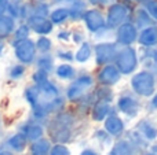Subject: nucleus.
<instances>
[{
    "instance_id": "obj_1",
    "label": "nucleus",
    "mask_w": 157,
    "mask_h": 155,
    "mask_svg": "<svg viewBox=\"0 0 157 155\" xmlns=\"http://www.w3.org/2000/svg\"><path fill=\"white\" fill-rule=\"evenodd\" d=\"M26 98L32 104L36 117H44L47 113L54 111L62 104V100L58 98V89L48 81L29 88L26 91Z\"/></svg>"
},
{
    "instance_id": "obj_2",
    "label": "nucleus",
    "mask_w": 157,
    "mask_h": 155,
    "mask_svg": "<svg viewBox=\"0 0 157 155\" xmlns=\"http://www.w3.org/2000/svg\"><path fill=\"white\" fill-rule=\"evenodd\" d=\"M132 89L141 96H150L155 92V77L149 71H141L131 80Z\"/></svg>"
},
{
    "instance_id": "obj_3",
    "label": "nucleus",
    "mask_w": 157,
    "mask_h": 155,
    "mask_svg": "<svg viewBox=\"0 0 157 155\" xmlns=\"http://www.w3.org/2000/svg\"><path fill=\"white\" fill-rule=\"evenodd\" d=\"M72 117L68 114H62L55 118V121L51 125V136L54 140L62 143L66 142L71 136V125H72Z\"/></svg>"
},
{
    "instance_id": "obj_4",
    "label": "nucleus",
    "mask_w": 157,
    "mask_h": 155,
    "mask_svg": "<svg viewBox=\"0 0 157 155\" xmlns=\"http://www.w3.org/2000/svg\"><path fill=\"white\" fill-rule=\"evenodd\" d=\"M136 54L132 48H124L116 58V67L119 69L120 73L130 74L135 70L136 67Z\"/></svg>"
},
{
    "instance_id": "obj_5",
    "label": "nucleus",
    "mask_w": 157,
    "mask_h": 155,
    "mask_svg": "<svg viewBox=\"0 0 157 155\" xmlns=\"http://www.w3.org/2000/svg\"><path fill=\"white\" fill-rule=\"evenodd\" d=\"M92 85V78L90 76H83L77 78L68 89V98L71 100H77L86 93V91Z\"/></svg>"
},
{
    "instance_id": "obj_6",
    "label": "nucleus",
    "mask_w": 157,
    "mask_h": 155,
    "mask_svg": "<svg viewBox=\"0 0 157 155\" xmlns=\"http://www.w3.org/2000/svg\"><path fill=\"white\" fill-rule=\"evenodd\" d=\"M15 54L21 62L29 63L35 58V44L30 40H22L15 43Z\"/></svg>"
},
{
    "instance_id": "obj_7",
    "label": "nucleus",
    "mask_w": 157,
    "mask_h": 155,
    "mask_svg": "<svg viewBox=\"0 0 157 155\" xmlns=\"http://www.w3.org/2000/svg\"><path fill=\"white\" fill-rule=\"evenodd\" d=\"M128 14V10L125 5L123 4H114L110 7L109 10V14H108V26L109 27H114L117 25H120L124 18L127 16Z\"/></svg>"
},
{
    "instance_id": "obj_8",
    "label": "nucleus",
    "mask_w": 157,
    "mask_h": 155,
    "mask_svg": "<svg viewBox=\"0 0 157 155\" xmlns=\"http://www.w3.org/2000/svg\"><path fill=\"white\" fill-rule=\"evenodd\" d=\"M120 80V71L116 66H105L98 73V81L103 85H113Z\"/></svg>"
},
{
    "instance_id": "obj_9",
    "label": "nucleus",
    "mask_w": 157,
    "mask_h": 155,
    "mask_svg": "<svg viewBox=\"0 0 157 155\" xmlns=\"http://www.w3.org/2000/svg\"><path fill=\"white\" fill-rule=\"evenodd\" d=\"M95 54H97V62L99 65L110 62L112 59H114V55H116V47L114 44H99L95 48Z\"/></svg>"
},
{
    "instance_id": "obj_10",
    "label": "nucleus",
    "mask_w": 157,
    "mask_h": 155,
    "mask_svg": "<svg viewBox=\"0 0 157 155\" xmlns=\"http://www.w3.org/2000/svg\"><path fill=\"white\" fill-rule=\"evenodd\" d=\"M136 38V30L135 26L131 23H124L120 26L119 32H117V40L121 44H131L132 41H135Z\"/></svg>"
},
{
    "instance_id": "obj_11",
    "label": "nucleus",
    "mask_w": 157,
    "mask_h": 155,
    "mask_svg": "<svg viewBox=\"0 0 157 155\" xmlns=\"http://www.w3.org/2000/svg\"><path fill=\"white\" fill-rule=\"evenodd\" d=\"M105 129L112 136H120L124 131V124L117 115H109L105 121Z\"/></svg>"
},
{
    "instance_id": "obj_12",
    "label": "nucleus",
    "mask_w": 157,
    "mask_h": 155,
    "mask_svg": "<svg viewBox=\"0 0 157 155\" xmlns=\"http://www.w3.org/2000/svg\"><path fill=\"white\" fill-rule=\"evenodd\" d=\"M119 109L121 110L124 114L134 117V115L138 113V103H136L135 99H132L131 96H121L119 99Z\"/></svg>"
},
{
    "instance_id": "obj_13",
    "label": "nucleus",
    "mask_w": 157,
    "mask_h": 155,
    "mask_svg": "<svg viewBox=\"0 0 157 155\" xmlns=\"http://www.w3.org/2000/svg\"><path fill=\"white\" fill-rule=\"evenodd\" d=\"M84 18H86V23L88 26V29L92 30V32H97L98 29H101L103 26V16L98 10L88 11Z\"/></svg>"
},
{
    "instance_id": "obj_14",
    "label": "nucleus",
    "mask_w": 157,
    "mask_h": 155,
    "mask_svg": "<svg viewBox=\"0 0 157 155\" xmlns=\"http://www.w3.org/2000/svg\"><path fill=\"white\" fill-rule=\"evenodd\" d=\"M30 26L33 27V30L40 34H47L52 30V25L50 21H47L43 16H32L30 18Z\"/></svg>"
},
{
    "instance_id": "obj_15",
    "label": "nucleus",
    "mask_w": 157,
    "mask_h": 155,
    "mask_svg": "<svg viewBox=\"0 0 157 155\" xmlns=\"http://www.w3.org/2000/svg\"><path fill=\"white\" fill-rule=\"evenodd\" d=\"M109 111H110V104H109V102L98 100L97 103H95L94 109H92V120L103 121V118L108 117Z\"/></svg>"
},
{
    "instance_id": "obj_16",
    "label": "nucleus",
    "mask_w": 157,
    "mask_h": 155,
    "mask_svg": "<svg viewBox=\"0 0 157 155\" xmlns=\"http://www.w3.org/2000/svg\"><path fill=\"white\" fill-rule=\"evenodd\" d=\"M109 155H134V147L131 146L130 142L121 140V142H117L114 144Z\"/></svg>"
},
{
    "instance_id": "obj_17",
    "label": "nucleus",
    "mask_w": 157,
    "mask_h": 155,
    "mask_svg": "<svg viewBox=\"0 0 157 155\" xmlns=\"http://www.w3.org/2000/svg\"><path fill=\"white\" fill-rule=\"evenodd\" d=\"M139 41L144 45H153L157 43V27H147L142 32Z\"/></svg>"
},
{
    "instance_id": "obj_18",
    "label": "nucleus",
    "mask_w": 157,
    "mask_h": 155,
    "mask_svg": "<svg viewBox=\"0 0 157 155\" xmlns=\"http://www.w3.org/2000/svg\"><path fill=\"white\" fill-rule=\"evenodd\" d=\"M138 128H139V132L144 135L145 139L153 140V139H156L157 137V129L152 125V124L146 122V121H142V122L139 124Z\"/></svg>"
},
{
    "instance_id": "obj_19",
    "label": "nucleus",
    "mask_w": 157,
    "mask_h": 155,
    "mask_svg": "<svg viewBox=\"0 0 157 155\" xmlns=\"http://www.w3.org/2000/svg\"><path fill=\"white\" fill-rule=\"evenodd\" d=\"M30 153H32V155H48L50 143L47 140H37L36 143H33Z\"/></svg>"
},
{
    "instance_id": "obj_20",
    "label": "nucleus",
    "mask_w": 157,
    "mask_h": 155,
    "mask_svg": "<svg viewBox=\"0 0 157 155\" xmlns=\"http://www.w3.org/2000/svg\"><path fill=\"white\" fill-rule=\"evenodd\" d=\"M14 29V21L8 16H0V37H7Z\"/></svg>"
},
{
    "instance_id": "obj_21",
    "label": "nucleus",
    "mask_w": 157,
    "mask_h": 155,
    "mask_svg": "<svg viewBox=\"0 0 157 155\" xmlns=\"http://www.w3.org/2000/svg\"><path fill=\"white\" fill-rule=\"evenodd\" d=\"M25 137H28L29 140H39L41 136H43V129L39 125H28L26 128L24 129Z\"/></svg>"
},
{
    "instance_id": "obj_22",
    "label": "nucleus",
    "mask_w": 157,
    "mask_h": 155,
    "mask_svg": "<svg viewBox=\"0 0 157 155\" xmlns=\"http://www.w3.org/2000/svg\"><path fill=\"white\" fill-rule=\"evenodd\" d=\"M8 143H10V146L15 151H22L25 148V146H26V137H25L24 135L18 133V135H15V136L11 137Z\"/></svg>"
},
{
    "instance_id": "obj_23",
    "label": "nucleus",
    "mask_w": 157,
    "mask_h": 155,
    "mask_svg": "<svg viewBox=\"0 0 157 155\" xmlns=\"http://www.w3.org/2000/svg\"><path fill=\"white\" fill-rule=\"evenodd\" d=\"M91 55V48H90V44L88 43H83L80 47V49L77 51L76 54V60L78 62H86L87 59L90 58Z\"/></svg>"
},
{
    "instance_id": "obj_24",
    "label": "nucleus",
    "mask_w": 157,
    "mask_h": 155,
    "mask_svg": "<svg viewBox=\"0 0 157 155\" xmlns=\"http://www.w3.org/2000/svg\"><path fill=\"white\" fill-rule=\"evenodd\" d=\"M57 74L61 78H71V77H73L75 70H73V67L69 65H61L57 69Z\"/></svg>"
},
{
    "instance_id": "obj_25",
    "label": "nucleus",
    "mask_w": 157,
    "mask_h": 155,
    "mask_svg": "<svg viewBox=\"0 0 157 155\" xmlns=\"http://www.w3.org/2000/svg\"><path fill=\"white\" fill-rule=\"evenodd\" d=\"M68 15H69L68 10H65V8H59V10H55L54 13H52L51 19H52V22H55V23H59V22L65 21V19L68 18Z\"/></svg>"
},
{
    "instance_id": "obj_26",
    "label": "nucleus",
    "mask_w": 157,
    "mask_h": 155,
    "mask_svg": "<svg viewBox=\"0 0 157 155\" xmlns=\"http://www.w3.org/2000/svg\"><path fill=\"white\" fill-rule=\"evenodd\" d=\"M50 155H71V151L62 144H57L54 148L51 150Z\"/></svg>"
},
{
    "instance_id": "obj_27",
    "label": "nucleus",
    "mask_w": 157,
    "mask_h": 155,
    "mask_svg": "<svg viewBox=\"0 0 157 155\" xmlns=\"http://www.w3.org/2000/svg\"><path fill=\"white\" fill-rule=\"evenodd\" d=\"M28 34H29V29H28V26H21L18 30H17V33H15V37H17V40L18 41H22V40H26V37H28Z\"/></svg>"
},
{
    "instance_id": "obj_28",
    "label": "nucleus",
    "mask_w": 157,
    "mask_h": 155,
    "mask_svg": "<svg viewBox=\"0 0 157 155\" xmlns=\"http://www.w3.org/2000/svg\"><path fill=\"white\" fill-rule=\"evenodd\" d=\"M37 48L40 49V51H48V49L51 48V41H50L48 38H46V37L39 38V41H37Z\"/></svg>"
},
{
    "instance_id": "obj_29",
    "label": "nucleus",
    "mask_w": 157,
    "mask_h": 155,
    "mask_svg": "<svg viewBox=\"0 0 157 155\" xmlns=\"http://www.w3.org/2000/svg\"><path fill=\"white\" fill-rule=\"evenodd\" d=\"M146 8L150 13V15H153L157 19V0H152V2L146 3Z\"/></svg>"
},
{
    "instance_id": "obj_30",
    "label": "nucleus",
    "mask_w": 157,
    "mask_h": 155,
    "mask_svg": "<svg viewBox=\"0 0 157 155\" xmlns=\"http://www.w3.org/2000/svg\"><path fill=\"white\" fill-rule=\"evenodd\" d=\"M39 66L43 71H47L51 69V59L50 58H41L40 62H39Z\"/></svg>"
},
{
    "instance_id": "obj_31",
    "label": "nucleus",
    "mask_w": 157,
    "mask_h": 155,
    "mask_svg": "<svg viewBox=\"0 0 157 155\" xmlns=\"http://www.w3.org/2000/svg\"><path fill=\"white\" fill-rule=\"evenodd\" d=\"M33 78H35V81L37 82V85L39 84H43V82L47 81V74H46V71L40 70V71H37V73L33 76Z\"/></svg>"
},
{
    "instance_id": "obj_32",
    "label": "nucleus",
    "mask_w": 157,
    "mask_h": 155,
    "mask_svg": "<svg viewBox=\"0 0 157 155\" xmlns=\"http://www.w3.org/2000/svg\"><path fill=\"white\" fill-rule=\"evenodd\" d=\"M149 19H147V15L144 13V11H138V25H144V23H147Z\"/></svg>"
},
{
    "instance_id": "obj_33",
    "label": "nucleus",
    "mask_w": 157,
    "mask_h": 155,
    "mask_svg": "<svg viewBox=\"0 0 157 155\" xmlns=\"http://www.w3.org/2000/svg\"><path fill=\"white\" fill-rule=\"evenodd\" d=\"M22 73H24V67H22V66H15V67L11 70V77L17 78V77H19Z\"/></svg>"
},
{
    "instance_id": "obj_34",
    "label": "nucleus",
    "mask_w": 157,
    "mask_h": 155,
    "mask_svg": "<svg viewBox=\"0 0 157 155\" xmlns=\"http://www.w3.org/2000/svg\"><path fill=\"white\" fill-rule=\"evenodd\" d=\"M7 0H0V15H2L3 13L6 11V8H7Z\"/></svg>"
},
{
    "instance_id": "obj_35",
    "label": "nucleus",
    "mask_w": 157,
    "mask_h": 155,
    "mask_svg": "<svg viewBox=\"0 0 157 155\" xmlns=\"http://www.w3.org/2000/svg\"><path fill=\"white\" fill-rule=\"evenodd\" d=\"M80 155H98V154L95 153V151H92V150H84Z\"/></svg>"
},
{
    "instance_id": "obj_36",
    "label": "nucleus",
    "mask_w": 157,
    "mask_h": 155,
    "mask_svg": "<svg viewBox=\"0 0 157 155\" xmlns=\"http://www.w3.org/2000/svg\"><path fill=\"white\" fill-rule=\"evenodd\" d=\"M152 106L155 107V109H157V93L155 95V98H153V100H152Z\"/></svg>"
},
{
    "instance_id": "obj_37",
    "label": "nucleus",
    "mask_w": 157,
    "mask_h": 155,
    "mask_svg": "<svg viewBox=\"0 0 157 155\" xmlns=\"http://www.w3.org/2000/svg\"><path fill=\"white\" fill-rule=\"evenodd\" d=\"M153 59L157 62V51H155V54H153Z\"/></svg>"
},
{
    "instance_id": "obj_38",
    "label": "nucleus",
    "mask_w": 157,
    "mask_h": 155,
    "mask_svg": "<svg viewBox=\"0 0 157 155\" xmlns=\"http://www.w3.org/2000/svg\"><path fill=\"white\" fill-rule=\"evenodd\" d=\"M2 51H3V41L0 40V54H2Z\"/></svg>"
},
{
    "instance_id": "obj_39",
    "label": "nucleus",
    "mask_w": 157,
    "mask_h": 155,
    "mask_svg": "<svg viewBox=\"0 0 157 155\" xmlns=\"http://www.w3.org/2000/svg\"><path fill=\"white\" fill-rule=\"evenodd\" d=\"M0 155H13V154H10V153H7V151H4V153H0Z\"/></svg>"
},
{
    "instance_id": "obj_40",
    "label": "nucleus",
    "mask_w": 157,
    "mask_h": 155,
    "mask_svg": "<svg viewBox=\"0 0 157 155\" xmlns=\"http://www.w3.org/2000/svg\"><path fill=\"white\" fill-rule=\"evenodd\" d=\"M153 154H156V155H157V146H155V153H153Z\"/></svg>"
},
{
    "instance_id": "obj_41",
    "label": "nucleus",
    "mask_w": 157,
    "mask_h": 155,
    "mask_svg": "<svg viewBox=\"0 0 157 155\" xmlns=\"http://www.w3.org/2000/svg\"><path fill=\"white\" fill-rule=\"evenodd\" d=\"M145 155H156V154H153V153H146Z\"/></svg>"
},
{
    "instance_id": "obj_42",
    "label": "nucleus",
    "mask_w": 157,
    "mask_h": 155,
    "mask_svg": "<svg viewBox=\"0 0 157 155\" xmlns=\"http://www.w3.org/2000/svg\"><path fill=\"white\" fill-rule=\"evenodd\" d=\"M135 2H141V0H135Z\"/></svg>"
}]
</instances>
